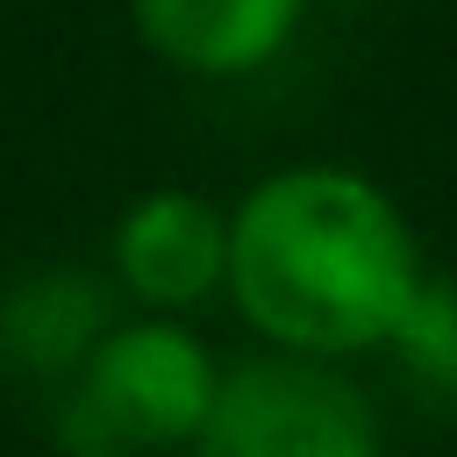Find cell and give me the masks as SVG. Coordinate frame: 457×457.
<instances>
[{
    "label": "cell",
    "instance_id": "obj_1",
    "mask_svg": "<svg viewBox=\"0 0 457 457\" xmlns=\"http://www.w3.org/2000/svg\"><path fill=\"white\" fill-rule=\"evenodd\" d=\"M421 286L400 207L343 164H293L228 214V293L243 321L307 357L378 350Z\"/></svg>",
    "mask_w": 457,
    "mask_h": 457
},
{
    "label": "cell",
    "instance_id": "obj_2",
    "mask_svg": "<svg viewBox=\"0 0 457 457\" xmlns=\"http://www.w3.org/2000/svg\"><path fill=\"white\" fill-rule=\"evenodd\" d=\"M214 386H221V364L200 350L193 328H179L171 314L129 321V328H107L79 357V393H71L57 428L79 457L200 443Z\"/></svg>",
    "mask_w": 457,
    "mask_h": 457
},
{
    "label": "cell",
    "instance_id": "obj_3",
    "mask_svg": "<svg viewBox=\"0 0 457 457\" xmlns=\"http://www.w3.org/2000/svg\"><path fill=\"white\" fill-rule=\"evenodd\" d=\"M193 457H386V428L328 357L271 350L221 371Z\"/></svg>",
    "mask_w": 457,
    "mask_h": 457
},
{
    "label": "cell",
    "instance_id": "obj_6",
    "mask_svg": "<svg viewBox=\"0 0 457 457\" xmlns=\"http://www.w3.org/2000/svg\"><path fill=\"white\" fill-rule=\"evenodd\" d=\"M0 336L21 364L36 371H64L79 364L100 336H107V307L93 293V278L79 271H43V278H21L0 307Z\"/></svg>",
    "mask_w": 457,
    "mask_h": 457
},
{
    "label": "cell",
    "instance_id": "obj_5",
    "mask_svg": "<svg viewBox=\"0 0 457 457\" xmlns=\"http://www.w3.org/2000/svg\"><path fill=\"white\" fill-rule=\"evenodd\" d=\"M300 7L307 0H129V21L171 71L243 79L293 43Z\"/></svg>",
    "mask_w": 457,
    "mask_h": 457
},
{
    "label": "cell",
    "instance_id": "obj_4",
    "mask_svg": "<svg viewBox=\"0 0 457 457\" xmlns=\"http://www.w3.org/2000/svg\"><path fill=\"white\" fill-rule=\"evenodd\" d=\"M114 271L157 314L200 307L214 286H228V214L200 193L157 186L114 221Z\"/></svg>",
    "mask_w": 457,
    "mask_h": 457
},
{
    "label": "cell",
    "instance_id": "obj_7",
    "mask_svg": "<svg viewBox=\"0 0 457 457\" xmlns=\"http://www.w3.org/2000/svg\"><path fill=\"white\" fill-rule=\"evenodd\" d=\"M400 364L428 386V393H450L457 400V271H421V286L407 293L393 336Z\"/></svg>",
    "mask_w": 457,
    "mask_h": 457
}]
</instances>
